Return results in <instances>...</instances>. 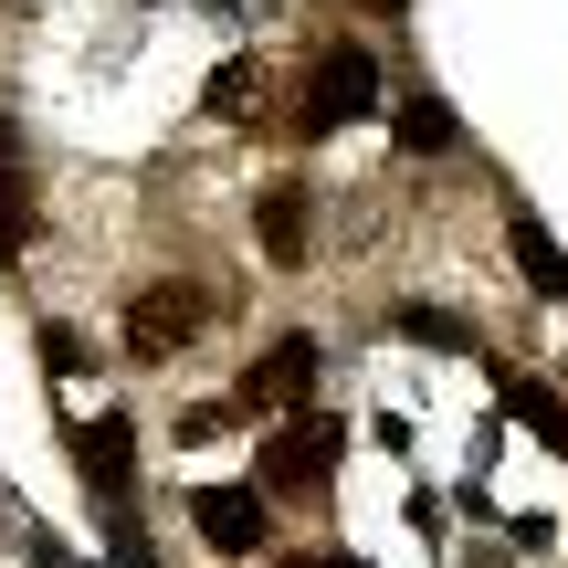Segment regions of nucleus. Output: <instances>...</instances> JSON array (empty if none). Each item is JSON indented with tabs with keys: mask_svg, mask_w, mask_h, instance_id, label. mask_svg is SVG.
Wrapping results in <instances>:
<instances>
[{
	"mask_svg": "<svg viewBox=\"0 0 568 568\" xmlns=\"http://www.w3.org/2000/svg\"><path fill=\"white\" fill-rule=\"evenodd\" d=\"M253 84H264V63H253V53H232L222 74L201 84V116H222V126H243V105H253Z\"/></svg>",
	"mask_w": 568,
	"mask_h": 568,
	"instance_id": "9b49d317",
	"label": "nucleus"
},
{
	"mask_svg": "<svg viewBox=\"0 0 568 568\" xmlns=\"http://www.w3.org/2000/svg\"><path fill=\"white\" fill-rule=\"evenodd\" d=\"M32 243V190H21V138H11V116H0V264Z\"/></svg>",
	"mask_w": 568,
	"mask_h": 568,
	"instance_id": "9d476101",
	"label": "nucleus"
},
{
	"mask_svg": "<svg viewBox=\"0 0 568 568\" xmlns=\"http://www.w3.org/2000/svg\"><path fill=\"white\" fill-rule=\"evenodd\" d=\"M400 337H422V347H464L474 326H464V316H443V305H400Z\"/></svg>",
	"mask_w": 568,
	"mask_h": 568,
	"instance_id": "ddd939ff",
	"label": "nucleus"
},
{
	"mask_svg": "<svg viewBox=\"0 0 568 568\" xmlns=\"http://www.w3.org/2000/svg\"><path fill=\"white\" fill-rule=\"evenodd\" d=\"M453 138H464V126H453V105H443V95L422 84V95L400 105V148H453Z\"/></svg>",
	"mask_w": 568,
	"mask_h": 568,
	"instance_id": "f8f14e48",
	"label": "nucleus"
},
{
	"mask_svg": "<svg viewBox=\"0 0 568 568\" xmlns=\"http://www.w3.org/2000/svg\"><path fill=\"white\" fill-rule=\"evenodd\" d=\"M305 400H316V337H274L232 389V410H305Z\"/></svg>",
	"mask_w": 568,
	"mask_h": 568,
	"instance_id": "20e7f679",
	"label": "nucleus"
},
{
	"mask_svg": "<svg viewBox=\"0 0 568 568\" xmlns=\"http://www.w3.org/2000/svg\"><path fill=\"white\" fill-rule=\"evenodd\" d=\"M126 443H138V432H126L116 410H105L95 432H74V453H84V485H95L105 506H126V485H138V453H126Z\"/></svg>",
	"mask_w": 568,
	"mask_h": 568,
	"instance_id": "0eeeda50",
	"label": "nucleus"
},
{
	"mask_svg": "<svg viewBox=\"0 0 568 568\" xmlns=\"http://www.w3.org/2000/svg\"><path fill=\"white\" fill-rule=\"evenodd\" d=\"M201 326H211V295H201V284H180V274H159V284H138V295H126V358L169 368Z\"/></svg>",
	"mask_w": 568,
	"mask_h": 568,
	"instance_id": "f03ea898",
	"label": "nucleus"
},
{
	"mask_svg": "<svg viewBox=\"0 0 568 568\" xmlns=\"http://www.w3.org/2000/svg\"><path fill=\"white\" fill-rule=\"evenodd\" d=\"M253 243H264L274 264H305V243H316V190L274 180L264 201H253Z\"/></svg>",
	"mask_w": 568,
	"mask_h": 568,
	"instance_id": "423d86ee",
	"label": "nucleus"
},
{
	"mask_svg": "<svg viewBox=\"0 0 568 568\" xmlns=\"http://www.w3.org/2000/svg\"><path fill=\"white\" fill-rule=\"evenodd\" d=\"M506 243H516V264L537 274V295H548V305H568V253L548 243V222H537L527 201H506Z\"/></svg>",
	"mask_w": 568,
	"mask_h": 568,
	"instance_id": "6e6552de",
	"label": "nucleus"
},
{
	"mask_svg": "<svg viewBox=\"0 0 568 568\" xmlns=\"http://www.w3.org/2000/svg\"><path fill=\"white\" fill-rule=\"evenodd\" d=\"M42 368H53V379H74V368H84V337H74V326H42Z\"/></svg>",
	"mask_w": 568,
	"mask_h": 568,
	"instance_id": "4468645a",
	"label": "nucleus"
},
{
	"mask_svg": "<svg viewBox=\"0 0 568 568\" xmlns=\"http://www.w3.org/2000/svg\"><path fill=\"white\" fill-rule=\"evenodd\" d=\"M506 410H516V422H527V432H537L548 453H568V400H558L548 379H527V368H506Z\"/></svg>",
	"mask_w": 568,
	"mask_h": 568,
	"instance_id": "1a4fd4ad",
	"label": "nucleus"
},
{
	"mask_svg": "<svg viewBox=\"0 0 568 568\" xmlns=\"http://www.w3.org/2000/svg\"><path fill=\"white\" fill-rule=\"evenodd\" d=\"M337 443H347V432L326 422V410H305L295 432H274V443H264V485H253V495H326Z\"/></svg>",
	"mask_w": 568,
	"mask_h": 568,
	"instance_id": "7ed1b4c3",
	"label": "nucleus"
},
{
	"mask_svg": "<svg viewBox=\"0 0 568 568\" xmlns=\"http://www.w3.org/2000/svg\"><path fill=\"white\" fill-rule=\"evenodd\" d=\"M190 527H201L222 558H253V548H264V495H253V485H201V495H190Z\"/></svg>",
	"mask_w": 568,
	"mask_h": 568,
	"instance_id": "39448f33",
	"label": "nucleus"
},
{
	"mask_svg": "<svg viewBox=\"0 0 568 568\" xmlns=\"http://www.w3.org/2000/svg\"><path fill=\"white\" fill-rule=\"evenodd\" d=\"M368 105H379V53H368L358 32L347 42H326L316 63H305V84H295V138H337V126H358Z\"/></svg>",
	"mask_w": 568,
	"mask_h": 568,
	"instance_id": "f257e3e1",
	"label": "nucleus"
},
{
	"mask_svg": "<svg viewBox=\"0 0 568 568\" xmlns=\"http://www.w3.org/2000/svg\"><path fill=\"white\" fill-rule=\"evenodd\" d=\"M295 568H368V558H295Z\"/></svg>",
	"mask_w": 568,
	"mask_h": 568,
	"instance_id": "2eb2a0df",
	"label": "nucleus"
}]
</instances>
